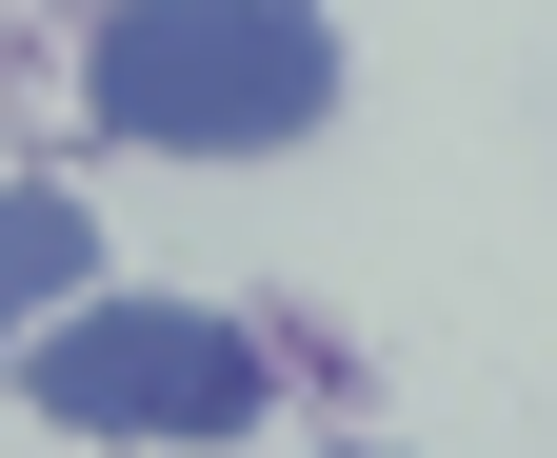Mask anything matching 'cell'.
<instances>
[{"mask_svg": "<svg viewBox=\"0 0 557 458\" xmlns=\"http://www.w3.org/2000/svg\"><path fill=\"white\" fill-rule=\"evenodd\" d=\"M81 100L100 140H160V160H259L338 100V21L299 0H100L81 21Z\"/></svg>", "mask_w": 557, "mask_h": 458, "instance_id": "1", "label": "cell"}, {"mask_svg": "<svg viewBox=\"0 0 557 458\" xmlns=\"http://www.w3.org/2000/svg\"><path fill=\"white\" fill-rule=\"evenodd\" d=\"M21 399L60 438H259V339L239 319H199V299H81V319H40L21 339Z\"/></svg>", "mask_w": 557, "mask_h": 458, "instance_id": "2", "label": "cell"}, {"mask_svg": "<svg viewBox=\"0 0 557 458\" xmlns=\"http://www.w3.org/2000/svg\"><path fill=\"white\" fill-rule=\"evenodd\" d=\"M81 280H100V220L21 180V200H0V359H21V339H40V319L81 299Z\"/></svg>", "mask_w": 557, "mask_h": 458, "instance_id": "3", "label": "cell"}]
</instances>
